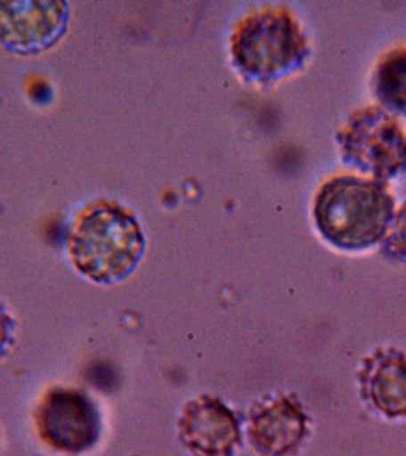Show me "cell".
<instances>
[{
	"mask_svg": "<svg viewBox=\"0 0 406 456\" xmlns=\"http://www.w3.org/2000/svg\"><path fill=\"white\" fill-rule=\"evenodd\" d=\"M360 384L363 399L390 419L406 417V355L387 349L365 360Z\"/></svg>",
	"mask_w": 406,
	"mask_h": 456,
	"instance_id": "cell-8",
	"label": "cell"
},
{
	"mask_svg": "<svg viewBox=\"0 0 406 456\" xmlns=\"http://www.w3.org/2000/svg\"><path fill=\"white\" fill-rule=\"evenodd\" d=\"M231 50L246 74L270 80L298 67L304 59L305 39L288 11L266 9L240 21Z\"/></svg>",
	"mask_w": 406,
	"mask_h": 456,
	"instance_id": "cell-3",
	"label": "cell"
},
{
	"mask_svg": "<svg viewBox=\"0 0 406 456\" xmlns=\"http://www.w3.org/2000/svg\"><path fill=\"white\" fill-rule=\"evenodd\" d=\"M14 322L0 305V356L5 354L13 341Z\"/></svg>",
	"mask_w": 406,
	"mask_h": 456,
	"instance_id": "cell-11",
	"label": "cell"
},
{
	"mask_svg": "<svg viewBox=\"0 0 406 456\" xmlns=\"http://www.w3.org/2000/svg\"><path fill=\"white\" fill-rule=\"evenodd\" d=\"M182 444L198 456H231L240 444L239 420L219 399L189 402L178 420Z\"/></svg>",
	"mask_w": 406,
	"mask_h": 456,
	"instance_id": "cell-6",
	"label": "cell"
},
{
	"mask_svg": "<svg viewBox=\"0 0 406 456\" xmlns=\"http://www.w3.org/2000/svg\"><path fill=\"white\" fill-rule=\"evenodd\" d=\"M144 248L137 221L117 203L89 207L74 224L69 239L77 269L95 281L121 280L134 270Z\"/></svg>",
	"mask_w": 406,
	"mask_h": 456,
	"instance_id": "cell-2",
	"label": "cell"
},
{
	"mask_svg": "<svg viewBox=\"0 0 406 456\" xmlns=\"http://www.w3.org/2000/svg\"><path fill=\"white\" fill-rule=\"evenodd\" d=\"M39 437L55 451L80 454L96 444L100 417L94 403L74 388L46 392L36 411Z\"/></svg>",
	"mask_w": 406,
	"mask_h": 456,
	"instance_id": "cell-5",
	"label": "cell"
},
{
	"mask_svg": "<svg viewBox=\"0 0 406 456\" xmlns=\"http://www.w3.org/2000/svg\"><path fill=\"white\" fill-rule=\"evenodd\" d=\"M340 141L345 156L378 181L406 170V134L379 107H366L353 114Z\"/></svg>",
	"mask_w": 406,
	"mask_h": 456,
	"instance_id": "cell-4",
	"label": "cell"
},
{
	"mask_svg": "<svg viewBox=\"0 0 406 456\" xmlns=\"http://www.w3.org/2000/svg\"><path fill=\"white\" fill-rule=\"evenodd\" d=\"M394 199L379 181L338 176L321 188L315 201L317 227L337 248L363 249L386 235Z\"/></svg>",
	"mask_w": 406,
	"mask_h": 456,
	"instance_id": "cell-1",
	"label": "cell"
},
{
	"mask_svg": "<svg viewBox=\"0 0 406 456\" xmlns=\"http://www.w3.org/2000/svg\"><path fill=\"white\" fill-rule=\"evenodd\" d=\"M308 417L296 399L280 397L253 410L249 442L263 456H288L304 440Z\"/></svg>",
	"mask_w": 406,
	"mask_h": 456,
	"instance_id": "cell-7",
	"label": "cell"
},
{
	"mask_svg": "<svg viewBox=\"0 0 406 456\" xmlns=\"http://www.w3.org/2000/svg\"><path fill=\"white\" fill-rule=\"evenodd\" d=\"M374 85L385 105L406 113V48L394 50L381 60Z\"/></svg>",
	"mask_w": 406,
	"mask_h": 456,
	"instance_id": "cell-9",
	"label": "cell"
},
{
	"mask_svg": "<svg viewBox=\"0 0 406 456\" xmlns=\"http://www.w3.org/2000/svg\"><path fill=\"white\" fill-rule=\"evenodd\" d=\"M387 255L406 263V202L401 207L384 242Z\"/></svg>",
	"mask_w": 406,
	"mask_h": 456,
	"instance_id": "cell-10",
	"label": "cell"
}]
</instances>
